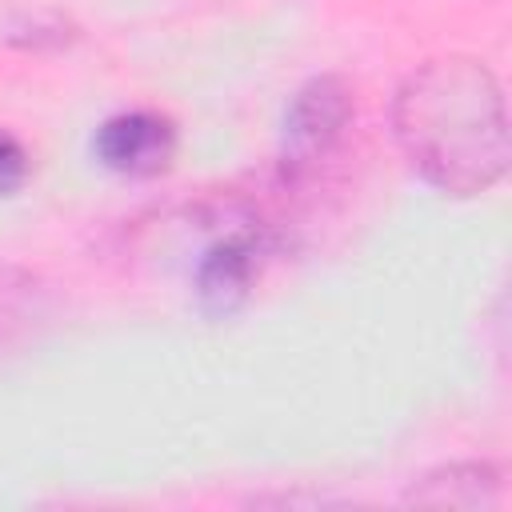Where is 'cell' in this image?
<instances>
[{
  "label": "cell",
  "mask_w": 512,
  "mask_h": 512,
  "mask_svg": "<svg viewBox=\"0 0 512 512\" xmlns=\"http://www.w3.org/2000/svg\"><path fill=\"white\" fill-rule=\"evenodd\" d=\"M396 136L436 188L472 196L504 176L508 120L492 72L472 56L428 60L396 96Z\"/></svg>",
  "instance_id": "cell-1"
},
{
  "label": "cell",
  "mask_w": 512,
  "mask_h": 512,
  "mask_svg": "<svg viewBox=\"0 0 512 512\" xmlns=\"http://www.w3.org/2000/svg\"><path fill=\"white\" fill-rule=\"evenodd\" d=\"M172 128L168 120L152 112H124L100 124L96 132V156L124 176H152L172 160Z\"/></svg>",
  "instance_id": "cell-2"
},
{
  "label": "cell",
  "mask_w": 512,
  "mask_h": 512,
  "mask_svg": "<svg viewBox=\"0 0 512 512\" xmlns=\"http://www.w3.org/2000/svg\"><path fill=\"white\" fill-rule=\"evenodd\" d=\"M348 92L336 80H320L308 92H300V100L292 104L288 116V148L296 164H312L320 156L332 152V144L340 140V132L348 128Z\"/></svg>",
  "instance_id": "cell-3"
},
{
  "label": "cell",
  "mask_w": 512,
  "mask_h": 512,
  "mask_svg": "<svg viewBox=\"0 0 512 512\" xmlns=\"http://www.w3.org/2000/svg\"><path fill=\"white\" fill-rule=\"evenodd\" d=\"M252 244L248 240H224L220 248L208 252V260L200 264V296L212 308H232L252 280Z\"/></svg>",
  "instance_id": "cell-4"
},
{
  "label": "cell",
  "mask_w": 512,
  "mask_h": 512,
  "mask_svg": "<svg viewBox=\"0 0 512 512\" xmlns=\"http://www.w3.org/2000/svg\"><path fill=\"white\" fill-rule=\"evenodd\" d=\"M24 172H28V156H24V148H20L12 136L0 132V196L16 192L20 180H24Z\"/></svg>",
  "instance_id": "cell-5"
}]
</instances>
